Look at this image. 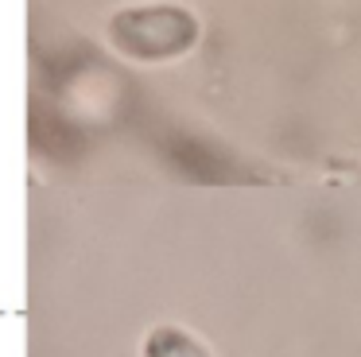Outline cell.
Wrapping results in <instances>:
<instances>
[{"instance_id":"1","label":"cell","mask_w":361,"mask_h":357,"mask_svg":"<svg viewBox=\"0 0 361 357\" xmlns=\"http://www.w3.org/2000/svg\"><path fill=\"white\" fill-rule=\"evenodd\" d=\"M148 357H206L186 334L179 330H160L148 342Z\"/></svg>"}]
</instances>
